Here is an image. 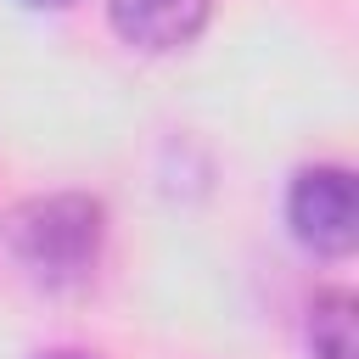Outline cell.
I'll list each match as a JSON object with an SVG mask.
<instances>
[{
	"mask_svg": "<svg viewBox=\"0 0 359 359\" xmlns=\"http://www.w3.org/2000/svg\"><path fill=\"white\" fill-rule=\"evenodd\" d=\"M6 252L45 286H79L107 241V208L95 196L62 191V196H34L6 213L0 224Z\"/></svg>",
	"mask_w": 359,
	"mask_h": 359,
	"instance_id": "obj_1",
	"label": "cell"
},
{
	"mask_svg": "<svg viewBox=\"0 0 359 359\" xmlns=\"http://www.w3.org/2000/svg\"><path fill=\"white\" fill-rule=\"evenodd\" d=\"M286 219L292 236L320 252V258H348L359 241V213H353V174L337 163L303 168L286 191Z\"/></svg>",
	"mask_w": 359,
	"mask_h": 359,
	"instance_id": "obj_2",
	"label": "cell"
},
{
	"mask_svg": "<svg viewBox=\"0 0 359 359\" xmlns=\"http://www.w3.org/2000/svg\"><path fill=\"white\" fill-rule=\"evenodd\" d=\"M213 0H112V28L135 50H180L202 34Z\"/></svg>",
	"mask_w": 359,
	"mask_h": 359,
	"instance_id": "obj_3",
	"label": "cell"
},
{
	"mask_svg": "<svg viewBox=\"0 0 359 359\" xmlns=\"http://www.w3.org/2000/svg\"><path fill=\"white\" fill-rule=\"evenodd\" d=\"M309 348L314 359H353V297L320 292L309 303Z\"/></svg>",
	"mask_w": 359,
	"mask_h": 359,
	"instance_id": "obj_4",
	"label": "cell"
},
{
	"mask_svg": "<svg viewBox=\"0 0 359 359\" xmlns=\"http://www.w3.org/2000/svg\"><path fill=\"white\" fill-rule=\"evenodd\" d=\"M39 359H90V353H73V348H56V353H39Z\"/></svg>",
	"mask_w": 359,
	"mask_h": 359,
	"instance_id": "obj_5",
	"label": "cell"
},
{
	"mask_svg": "<svg viewBox=\"0 0 359 359\" xmlns=\"http://www.w3.org/2000/svg\"><path fill=\"white\" fill-rule=\"evenodd\" d=\"M22 6H39V11H56V6H73V0H22Z\"/></svg>",
	"mask_w": 359,
	"mask_h": 359,
	"instance_id": "obj_6",
	"label": "cell"
}]
</instances>
